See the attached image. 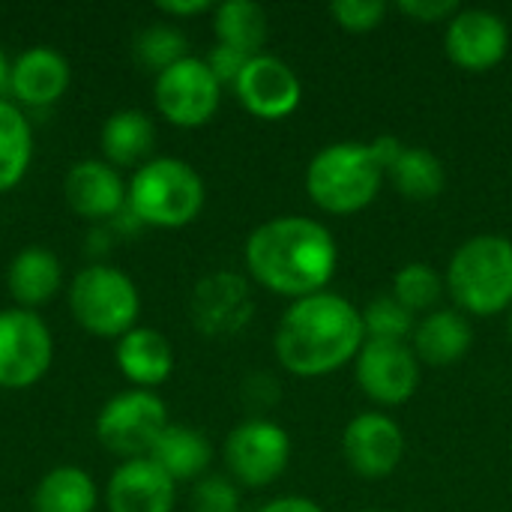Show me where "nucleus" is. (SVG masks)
Wrapping results in <instances>:
<instances>
[{"label": "nucleus", "instance_id": "nucleus-40", "mask_svg": "<svg viewBox=\"0 0 512 512\" xmlns=\"http://www.w3.org/2000/svg\"><path fill=\"white\" fill-rule=\"evenodd\" d=\"M372 512H381V510H372Z\"/></svg>", "mask_w": 512, "mask_h": 512}, {"label": "nucleus", "instance_id": "nucleus-6", "mask_svg": "<svg viewBox=\"0 0 512 512\" xmlns=\"http://www.w3.org/2000/svg\"><path fill=\"white\" fill-rule=\"evenodd\" d=\"M69 309L75 321L99 339L126 336L138 318V291L126 273L90 264L72 279Z\"/></svg>", "mask_w": 512, "mask_h": 512}, {"label": "nucleus", "instance_id": "nucleus-32", "mask_svg": "<svg viewBox=\"0 0 512 512\" xmlns=\"http://www.w3.org/2000/svg\"><path fill=\"white\" fill-rule=\"evenodd\" d=\"M240 495L231 480L225 477H204L192 489V512H237Z\"/></svg>", "mask_w": 512, "mask_h": 512}, {"label": "nucleus", "instance_id": "nucleus-37", "mask_svg": "<svg viewBox=\"0 0 512 512\" xmlns=\"http://www.w3.org/2000/svg\"><path fill=\"white\" fill-rule=\"evenodd\" d=\"M261 512H324L315 501L309 498H297V495H288V498H276L270 501Z\"/></svg>", "mask_w": 512, "mask_h": 512}, {"label": "nucleus", "instance_id": "nucleus-28", "mask_svg": "<svg viewBox=\"0 0 512 512\" xmlns=\"http://www.w3.org/2000/svg\"><path fill=\"white\" fill-rule=\"evenodd\" d=\"M444 285L447 282H441L435 267L414 261V264H405L393 276V297L405 309H411L414 315L417 312H435V306H438V300L444 294Z\"/></svg>", "mask_w": 512, "mask_h": 512}, {"label": "nucleus", "instance_id": "nucleus-26", "mask_svg": "<svg viewBox=\"0 0 512 512\" xmlns=\"http://www.w3.org/2000/svg\"><path fill=\"white\" fill-rule=\"evenodd\" d=\"M33 156V132L18 105L0 99V192H9L27 174Z\"/></svg>", "mask_w": 512, "mask_h": 512}, {"label": "nucleus", "instance_id": "nucleus-27", "mask_svg": "<svg viewBox=\"0 0 512 512\" xmlns=\"http://www.w3.org/2000/svg\"><path fill=\"white\" fill-rule=\"evenodd\" d=\"M387 174L393 177V186L411 201H432L444 192V183H447L444 162L426 147L402 150L399 162Z\"/></svg>", "mask_w": 512, "mask_h": 512}, {"label": "nucleus", "instance_id": "nucleus-17", "mask_svg": "<svg viewBox=\"0 0 512 512\" xmlns=\"http://www.w3.org/2000/svg\"><path fill=\"white\" fill-rule=\"evenodd\" d=\"M63 192H66L69 210L90 222L120 216V210L126 207V195H129L117 168L108 162H96V159H84L72 165L66 174Z\"/></svg>", "mask_w": 512, "mask_h": 512}, {"label": "nucleus", "instance_id": "nucleus-15", "mask_svg": "<svg viewBox=\"0 0 512 512\" xmlns=\"http://www.w3.org/2000/svg\"><path fill=\"white\" fill-rule=\"evenodd\" d=\"M342 453L360 477L381 480L399 468L405 456V438L393 417L369 411L348 423L342 438Z\"/></svg>", "mask_w": 512, "mask_h": 512}, {"label": "nucleus", "instance_id": "nucleus-22", "mask_svg": "<svg viewBox=\"0 0 512 512\" xmlns=\"http://www.w3.org/2000/svg\"><path fill=\"white\" fill-rule=\"evenodd\" d=\"M174 483L177 480H192L201 477L210 468L213 459V447L210 441L192 429V426H168L162 432V438L156 441V447L150 450V456Z\"/></svg>", "mask_w": 512, "mask_h": 512}, {"label": "nucleus", "instance_id": "nucleus-11", "mask_svg": "<svg viewBox=\"0 0 512 512\" xmlns=\"http://www.w3.org/2000/svg\"><path fill=\"white\" fill-rule=\"evenodd\" d=\"M357 384L378 405H402L420 387V360L405 342L366 339L357 354Z\"/></svg>", "mask_w": 512, "mask_h": 512}, {"label": "nucleus", "instance_id": "nucleus-33", "mask_svg": "<svg viewBox=\"0 0 512 512\" xmlns=\"http://www.w3.org/2000/svg\"><path fill=\"white\" fill-rule=\"evenodd\" d=\"M252 57L249 54H243V51H237V48H228V45H216L210 54H207V66H210V72L216 75V81L219 84H237V78H240V72L246 69V63H249Z\"/></svg>", "mask_w": 512, "mask_h": 512}, {"label": "nucleus", "instance_id": "nucleus-12", "mask_svg": "<svg viewBox=\"0 0 512 512\" xmlns=\"http://www.w3.org/2000/svg\"><path fill=\"white\" fill-rule=\"evenodd\" d=\"M450 60L465 72H486L507 57L510 27L498 12L489 9H459L444 36Z\"/></svg>", "mask_w": 512, "mask_h": 512}, {"label": "nucleus", "instance_id": "nucleus-39", "mask_svg": "<svg viewBox=\"0 0 512 512\" xmlns=\"http://www.w3.org/2000/svg\"><path fill=\"white\" fill-rule=\"evenodd\" d=\"M510 339H512V318H510Z\"/></svg>", "mask_w": 512, "mask_h": 512}, {"label": "nucleus", "instance_id": "nucleus-18", "mask_svg": "<svg viewBox=\"0 0 512 512\" xmlns=\"http://www.w3.org/2000/svg\"><path fill=\"white\" fill-rule=\"evenodd\" d=\"M9 87L24 105L33 108L54 105L69 87V63L60 51L36 45L12 63Z\"/></svg>", "mask_w": 512, "mask_h": 512}, {"label": "nucleus", "instance_id": "nucleus-4", "mask_svg": "<svg viewBox=\"0 0 512 512\" xmlns=\"http://www.w3.org/2000/svg\"><path fill=\"white\" fill-rule=\"evenodd\" d=\"M381 183L384 168L375 162L369 144L357 141L324 147L312 156L306 168L309 198L333 216H351L366 210L378 198Z\"/></svg>", "mask_w": 512, "mask_h": 512}, {"label": "nucleus", "instance_id": "nucleus-8", "mask_svg": "<svg viewBox=\"0 0 512 512\" xmlns=\"http://www.w3.org/2000/svg\"><path fill=\"white\" fill-rule=\"evenodd\" d=\"M153 99L159 114L183 129L204 126L222 99V84L210 72L207 60L198 57H183L171 69L156 75L153 84Z\"/></svg>", "mask_w": 512, "mask_h": 512}, {"label": "nucleus", "instance_id": "nucleus-14", "mask_svg": "<svg viewBox=\"0 0 512 512\" xmlns=\"http://www.w3.org/2000/svg\"><path fill=\"white\" fill-rule=\"evenodd\" d=\"M252 294L243 276L237 273H213L201 279L189 300L192 324L204 336H234L252 321Z\"/></svg>", "mask_w": 512, "mask_h": 512}, {"label": "nucleus", "instance_id": "nucleus-25", "mask_svg": "<svg viewBox=\"0 0 512 512\" xmlns=\"http://www.w3.org/2000/svg\"><path fill=\"white\" fill-rule=\"evenodd\" d=\"M96 486L81 468H54L33 492V512H93Z\"/></svg>", "mask_w": 512, "mask_h": 512}, {"label": "nucleus", "instance_id": "nucleus-9", "mask_svg": "<svg viewBox=\"0 0 512 512\" xmlns=\"http://www.w3.org/2000/svg\"><path fill=\"white\" fill-rule=\"evenodd\" d=\"M51 333L45 321L30 309L0 312V387L24 390L33 387L51 366Z\"/></svg>", "mask_w": 512, "mask_h": 512}, {"label": "nucleus", "instance_id": "nucleus-29", "mask_svg": "<svg viewBox=\"0 0 512 512\" xmlns=\"http://www.w3.org/2000/svg\"><path fill=\"white\" fill-rule=\"evenodd\" d=\"M186 36L171 24H150L135 36V60L150 72H165L186 54Z\"/></svg>", "mask_w": 512, "mask_h": 512}, {"label": "nucleus", "instance_id": "nucleus-13", "mask_svg": "<svg viewBox=\"0 0 512 512\" xmlns=\"http://www.w3.org/2000/svg\"><path fill=\"white\" fill-rule=\"evenodd\" d=\"M234 93L249 114L261 120H282L291 111H297L303 87L297 72L285 60L270 54H255L240 72Z\"/></svg>", "mask_w": 512, "mask_h": 512}, {"label": "nucleus", "instance_id": "nucleus-19", "mask_svg": "<svg viewBox=\"0 0 512 512\" xmlns=\"http://www.w3.org/2000/svg\"><path fill=\"white\" fill-rule=\"evenodd\" d=\"M474 342V330L468 318L456 309L429 312L414 330V354L429 366H453L459 363Z\"/></svg>", "mask_w": 512, "mask_h": 512}, {"label": "nucleus", "instance_id": "nucleus-7", "mask_svg": "<svg viewBox=\"0 0 512 512\" xmlns=\"http://www.w3.org/2000/svg\"><path fill=\"white\" fill-rule=\"evenodd\" d=\"M168 426L165 402L150 390H129L114 396L96 417V435L102 447L126 459H141L144 453L150 456Z\"/></svg>", "mask_w": 512, "mask_h": 512}, {"label": "nucleus", "instance_id": "nucleus-10", "mask_svg": "<svg viewBox=\"0 0 512 512\" xmlns=\"http://www.w3.org/2000/svg\"><path fill=\"white\" fill-rule=\"evenodd\" d=\"M291 438L273 420H246L225 441V465L234 480L264 489L288 468Z\"/></svg>", "mask_w": 512, "mask_h": 512}, {"label": "nucleus", "instance_id": "nucleus-23", "mask_svg": "<svg viewBox=\"0 0 512 512\" xmlns=\"http://www.w3.org/2000/svg\"><path fill=\"white\" fill-rule=\"evenodd\" d=\"M213 30H216L219 45H228V48H237V51L255 57V54H261V48L267 42L270 24H267V12L258 3L228 0V3L216 6Z\"/></svg>", "mask_w": 512, "mask_h": 512}, {"label": "nucleus", "instance_id": "nucleus-5", "mask_svg": "<svg viewBox=\"0 0 512 512\" xmlns=\"http://www.w3.org/2000/svg\"><path fill=\"white\" fill-rule=\"evenodd\" d=\"M204 207V183L198 171L183 159H153L141 165L129 180L126 210L138 225L183 228Z\"/></svg>", "mask_w": 512, "mask_h": 512}, {"label": "nucleus", "instance_id": "nucleus-21", "mask_svg": "<svg viewBox=\"0 0 512 512\" xmlns=\"http://www.w3.org/2000/svg\"><path fill=\"white\" fill-rule=\"evenodd\" d=\"M60 282H63L60 261L54 252H48L42 246H30V249L18 252L9 267V294L18 300L21 309L42 306L45 300H51L57 294Z\"/></svg>", "mask_w": 512, "mask_h": 512}, {"label": "nucleus", "instance_id": "nucleus-1", "mask_svg": "<svg viewBox=\"0 0 512 512\" xmlns=\"http://www.w3.org/2000/svg\"><path fill=\"white\" fill-rule=\"evenodd\" d=\"M339 264L333 234L306 216H279L246 240V267L258 285L282 297H312L327 288Z\"/></svg>", "mask_w": 512, "mask_h": 512}, {"label": "nucleus", "instance_id": "nucleus-34", "mask_svg": "<svg viewBox=\"0 0 512 512\" xmlns=\"http://www.w3.org/2000/svg\"><path fill=\"white\" fill-rule=\"evenodd\" d=\"M399 9H402L405 15L423 21V24H438V21H447V24H450V18H453L462 6H459L456 0H402Z\"/></svg>", "mask_w": 512, "mask_h": 512}, {"label": "nucleus", "instance_id": "nucleus-2", "mask_svg": "<svg viewBox=\"0 0 512 512\" xmlns=\"http://www.w3.org/2000/svg\"><path fill=\"white\" fill-rule=\"evenodd\" d=\"M363 345V312L330 291L294 300L276 330V357L300 378H318L342 369L357 360Z\"/></svg>", "mask_w": 512, "mask_h": 512}, {"label": "nucleus", "instance_id": "nucleus-31", "mask_svg": "<svg viewBox=\"0 0 512 512\" xmlns=\"http://www.w3.org/2000/svg\"><path fill=\"white\" fill-rule=\"evenodd\" d=\"M336 24L342 30H351V33H369L375 30L384 15H387V3L381 0H336L330 6Z\"/></svg>", "mask_w": 512, "mask_h": 512}, {"label": "nucleus", "instance_id": "nucleus-36", "mask_svg": "<svg viewBox=\"0 0 512 512\" xmlns=\"http://www.w3.org/2000/svg\"><path fill=\"white\" fill-rule=\"evenodd\" d=\"M156 9L165 12V15L186 18V15H201V12H207L210 3H207V0H159Z\"/></svg>", "mask_w": 512, "mask_h": 512}, {"label": "nucleus", "instance_id": "nucleus-30", "mask_svg": "<svg viewBox=\"0 0 512 512\" xmlns=\"http://www.w3.org/2000/svg\"><path fill=\"white\" fill-rule=\"evenodd\" d=\"M363 312V327H366V339H378V342H405L408 336H414L417 330V315L411 309H405L393 294L375 297Z\"/></svg>", "mask_w": 512, "mask_h": 512}, {"label": "nucleus", "instance_id": "nucleus-20", "mask_svg": "<svg viewBox=\"0 0 512 512\" xmlns=\"http://www.w3.org/2000/svg\"><path fill=\"white\" fill-rule=\"evenodd\" d=\"M117 366L120 372L141 387L162 384L174 369V351L171 342L150 327H132L117 342Z\"/></svg>", "mask_w": 512, "mask_h": 512}, {"label": "nucleus", "instance_id": "nucleus-16", "mask_svg": "<svg viewBox=\"0 0 512 512\" xmlns=\"http://www.w3.org/2000/svg\"><path fill=\"white\" fill-rule=\"evenodd\" d=\"M174 480L153 459H126L108 480V512H171Z\"/></svg>", "mask_w": 512, "mask_h": 512}, {"label": "nucleus", "instance_id": "nucleus-24", "mask_svg": "<svg viewBox=\"0 0 512 512\" xmlns=\"http://www.w3.org/2000/svg\"><path fill=\"white\" fill-rule=\"evenodd\" d=\"M156 141L153 120L144 111H117L102 126V150L108 156V165H135L141 162Z\"/></svg>", "mask_w": 512, "mask_h": 512}, {"label": "nucleus", "instance_id": "nucleus-35", "mask_svg": "<svg viewBox=\"0 0 512 512\" xmlns=\"http://www.w3.org/2000/svg\"><path fill=\"white\" fill-rule=\"evenodd\" d=\"M369 150H372V156H375V162L384 168V174L399 162V156H402V144H399V138L396 135H378L372 144H369Z\"/></svg>", "mask_w": 512, "mask_h": 512}, {"label": "nucleus", "instance_id": "nucleus-38", "mask_svg": "<svg viewBox=\"0 0 512 512\" xmlns=\"http://www.w3.org/2000/svg\"><path fill=\"white\" fill-rule=\"evenodd\" d=\"M9 69H12V66L6 63V57H3V48H0V90L9 84Z\"/></svg>", "mask_w": 512, "mask_h": 512}, {"label": "nucleus", "instance_id": "nucleus-3", "mask_svg": "<svg viewBox=\"0 0 512 512\" xmlns=\"http://www.w3.org/2000/svg\"><path fill=\"white\" fill-rule=\"evenodd\" d=\"M447 288L471 315H501L512 306V240L480 234L465 240L447 267Z\"/></svg>", "mask_w": 512, "mask_h": 512}]
</instances>
